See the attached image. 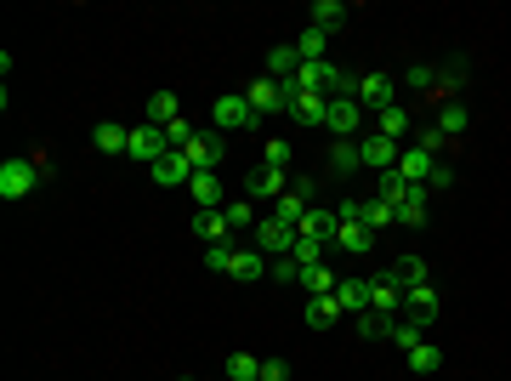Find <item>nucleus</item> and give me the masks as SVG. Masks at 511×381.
<instances>
[{"mask_svg": "<svg viewBox=\"0 0 511 381\" xmlns=\"http://www.w3.org/2000/svg\"><path fill=\"white\" fill-rule=\"evenodd\" d=\"M210 120H216V131H244V126H256V109H251V97H234V91H227V97H216L210 103Z\"/></svg>", "mask_w": 511, "mask_h": 381, "instance_id": "obj_1", "label": "nucleus"}, {"mask_svg": "<svg viewBox=\"0 0 511 381\" xmlns=\"http://www.w3.org/2000/svg\"><path fill=\"white\" fill-rule=\"evenodd\" d=\"M35 182H40L35 160H6L0 165V200H23V194H35Z\"/></svg>", "mask_w": 511, "mask_h": 381, "instance_id": "obj_2", "label": "nucleus"}, {"mask_svg": "<svg viewBox=\"0 0 511 381\" xmlns=\"http://www.w3.org/2000/svg\"><path fill=\"white\" fill-rule=\"evenodd\" d=\"M126 154H131V160H143V165H153L160 154H170V137H165V126H131Z\"/></svg>", "mask_w": 511, "mask_h": 381, "instance_id": "obj_3", "label": "nucleus"}, {"mask_svg": "<svg viewBox=\"0 0 511 381\" xmlns=\"http://www.w3.org/2000/svg\"><path fill=\"white\" fill-rule=\"evenodd\" d=\"M296 228H284V222H278V217H268V222H256V251L261 256H290V251H296Z\"/></svg>", "mask_w": 511, "mask_h": 381, "instance_id": "obj_4", "label": "nucleus"}, {"mask_svg": "<svg viewBox=\"0 0 511 381\" xmlns=\"http://www.w3.org/2000/svg\"><path fill=\"white\" fill-rule=\"evenodd\" d=\"M359 148H364V165H369L375 177H381V171H398V160H404V148H398L392 137H381V131H369Z\"/></svg>", "mask_w": 511, "mask_h": 381, "instance_id": "obj_5", "label": "nucleus"}, {"mask_svg": "<svg viewBox=\"0 0 511 381\" xmlns=\"http://www.w3.org/2000/svg\"><path fill=\"white\" fill-rule=\"evenodd\" d=\"M182 154L194 160V171H216V165L227 160V137H222V131H205V137H194Z\"/></svg>", "mask_w": 511, "mask_h": 381, "instance_id": "obj_6", "label": "nucleus"}, {"mask_svg": "<svg viewBox=\"0 0 511 381\" xmlns=\"http://www.w3.org/2000/svg\"><path fill=\"white\" fill-rule=\"evenodd\" d=\"M148 171H153V182H160V188H182V182L194 177V160L182 154V148H170V154H160Z\"/></svg>", "mask_w": 511, "mask_h": 381, "instance_id": "obj_7", "label": "nucleus"}, {"mask_svg": "<svg viewBox=\"0 0 511 381\" xmlns=\"http://www.w3.org/2000/svg\"><path fill=\"white\" fill-rule=\"evenodd\" d=\"M359 120H364L359 97H330V120H324V126H330L335 137H352V131H359Z\"/></svg>", "mask_w": 511, "mask_h": 381, "instance_id": "obj_8", "label": "nucleus"}, {"mask_svg": "<svg viewBox=\"0 0 511 381\" xmlns=\"http://www.w3.org/2000/svg\"><path fill=\"white\" fill-rule=\"evenodd\" d=\"M359 103H364V109H392V74H364V80H359Z\"/></svg>", "mask_w": 511, "mask_h": 381, "instance_id": "obj_9", "label": "nucleus"}, {"mask_svg": "<svg viewBox=\"0 0 511 381\" xmlns=\"http://www.w3.org/2000/svg\"><path fill=\"white\" fill-rule=\"evenodd\" d=\"M244 97H251V109H256V114H278V109H290V103H284V86H278L273 74H261V80L244 91Z\"/></svg>", "mask_w": 511, "mask_h": 381, "instance_id": "obj_10", "label": "nucleus"}, {"mask_svg": "<svg viewBox=\"0 0 511 381\" xmlns=\"http://www.w3.org/2000/svg\"><path fill=\"white\" fill-rule=\"evenodd\" d=\"M404 313L426 330L432 319H438V291H432V285H415V291H404Z\"/></svg>", "mask_w": 511, "mask_h": 381, "instance_id": "obj_11", "label": "nucleus"}, {"mask_svg": "<svg viewBox=\"0 0 511 381\" xmlns=\"http://www.w3.org/2000/svg\"><path fill=\"white\" fill-rule=\"evenodd\" d=\"M188 194H194V211H222V182H216V171H194Z\"/></svg>", "mask_w": 511, "mask_h": 381, "instance_id": "obj_12", "label": "nucleus"}, {"mask_svg": "<svg viewBox=\"0 0 511 381\" xmlns=\"http://www.w3.org/2000/svg\"><path fill=\"white\" fill-rule=\"evenodd\" d=\"M359 165H364V148L352 143V137H335V143H330V171L335 177H352Z\"/></svg>", "mask_w": 511, "mask_h": 381, "instance_id": "obj_13", "label": "nucleus"}, {"mask_svg": "<svg viewBox=\"0 0 511 381\" xmlns=\"http://www.w3.org/2000/svg\"><path fill=\"white\" fill-rule=\"evenodd\" d=\"M398 222H404V228H426V182H409V194L398 200Z\"/></svg>", "mask_w": 511, "mask_h": 381, "instance_id": "obj_14", "label": "nucleus"}, {"mask_svg": "<svg viewBox=\"0 0 511 381\" xmlns=\"http://www.w3.org/2000/svg\"><path fill=\"white\" fill-rule=\"evenodd\" d=\"M386 279H392L398 291H415V285H426V262L421 256H398V262L386 268Z\"/></svg>", "mask_w": 511, "mask_h": 381, "instance_id": "obj_15", "label": "nucleus"}, {"mask_svg": "<svg viewBox=\"0 0 511 381\" xmlns=\"http://www.w3.org/2000/svg\"><path fill=\"white\" fill-rule=\"evenodd\" d=\"M296 69H301L296 40H290V46H273V52H268V74H273V80H296Z\"/></svg>", "mask_w": 511, "mask_h": 381, "instance_id": "obj_16", "label": "nucleus"}, {"mask_svg": "<svg viewBox=\"0 0 511 381\" xmlns=\"http://www.w3.org/2000/svg\"><path fill=\"white\" fill-rule=\"evenodd\" d=\"M194 234L205 239V245H222V239L234 234V228H227V217H222V211H194Z\"/></svg>", "mask_w": 511, "mask_h": 381, "instance_id": "obj_17", "label": "nucleus"}, {"mask_svg": "<svg viewBox=\"0 0 511 381\" xmlns=\"http://www.w3.org/2000/svg\"><path fill=\"white\" fill-rule=\"evenodd\" d=\"M369 308H375V313H386V319H392L398 308H404V291H398V285H392V279H369Z\"/></svg>", "mask_w": 511, "mask_h": 381, "instance_id": "obj_18", "label": "nucleus"}, {"mask_svg": "<svg viewBox=\"0 0 511 381\" xmlns=\"http://www.w3.org/2000/svg\"><path fill=\"white\" fill-rule=\"evenodd\" d=\"M307 23H313V29H324V35H335V29L347 23V6H341V0H313Z\"/></svg>", "mask_w": 511, "mask_h": 381, "instance_id": "obj_19", "label": "nucleus"}, {"mask_svg": "<svg viewBox=\"0 0 511 381\" xmlns=\"http://www.w3.org/2000/svg\"><path fill=\"white\" fill-rule=\"evenodd\" d=\"M290 114H296L301 126H324V120H330V97H313V91H301V97L290 103Z\"/></svg>", "mask_w": 511, "mask_h": 381, "instance_id": "obj_20", "label": "nucleus"}, {"mask_svg": "<svg viewBox=\"0 0 511 381\" xmlns=\"http://www.w3.org/2000/svg\"><path fill=\"white\" fill-rule=\"evenodd\" d=\"M335 302L347 313H369V279H341L335 285Z\"/></svg>", "mask_w": 511, "mask_h": 381, "instance_id": "obj_21", "label": "nucleus"}, {"mask_svg": "<svg viewBox=\"0 0 511 381\" xmlns=\"http://www.w3.org/2000/svg\"><path fill=\"white\" fill-rule=\"evenodd\" d=\"M341 313H347V308L335 302V291H330V296H313V302H307V325H313V330H330Z\"/></svg>", "mask_w": 511, "mask_h": 381, "instance_id": "obj_22", "label": "nucleus"}, {"mask_svg": "<svg viewBox=\"0 0 511 381\" xmlns=\"http://www.w3.org/2000/svg\"><path fill=\"white\" fill-rule=\"evenodd\" d=\"M91 143H97L103 154H126V143H131V126H114V120H103V126L91 131Z\"/></svg>", "mask_w": 511, "mask_h": 381, "instance_id": "obj_23", "label": "nucleus"}, {"mask_svg": "<svg viewBox=\"0 0 511 381\" xmlns=\"http://www.w3.org/2000/svg\"><path fill=\"white\" fill-rule=\"evenodd\" d=\"M251 194H256V200H284V171H273V165H256Z\"/></svg>", "mask_w": 511, "mask_h": 381, "instance_id": "obj_24", "label": "nucleus"}, {"mask_svg": "<svg viewBox=\"0 0 511 381\" xmlns=\"http://www.w3.org/2000/svg\"><path fill=\"white\" fill-rule=\"evenodd\" d=\"M268 268H273V262H268V256H261V251H234V268H227V273L251 285V279H261V273H268Z\"/></svg>", "mask_w": 511, "mask_h": 381, "instance_id": "obj_25", "label": "nucleus"}, {"mask_svg": "<svg viewBox=\"0 0 511 381\" xmlns=\"http://www.w3.org/2000/svg\"><path fill=\"white\" fill-rule=\"evenodd\" d=\"M177 109H182L177 91H153V97H148V126H170V120H182Z\"/></svg>", "mask_w": 511, "mask_h": 381, "instance_id": "obj_26", "label": "nucleus"}, {"mask_svg": "<svg viewBox=\"0 0 511 381\" xmlns=\"http://www.w3.org/2000/svg\"><path fill=\"white\" fill-rule=\"evenodd\" d=\"M432 165H438V160H432L426 148H404V160H398V171H404V182H426V177H432Z\"/></svg>", "mask_w": 511, "mask_h": 381, "instance_id": "obj_27", "label": "nucleus"}, {"mask_svg": "<svg viewBox=\"0 0 511 381\" xmlns=\"http://www.w3.org/2000/svg\"><path fill=\"white\" fill-rule=\"evenodd\" d=\"M324 46H330V35H324V29H313V23H307L301 35H296V52H301V63H324Z\"/></svg>", "mask_w": 511, "mask_h": 381, "instance_id": "obj_28", "label": "nucleus"}, {"mask_svg": "<svg viewBox=\"0 0 511 381\" xmlns=\"http://www.w3.org/2000/svg\"><path fill=\"white\" fill-rule=\"evenodd\" d=\"M335 245H341V251H369V245H375V234H369L364 222H341V228H335Z\"/></svg>", "mask_w": 511, "mask_h": 381, "instance_id": "obj_29", "label": "nucleus"}, {"mask_svg": "<svg viewBox=\"0 0 511 381\" xmlns=\"http://www.w3.org/2000/svg\"><path fill=\"white\" fill-rule=\"evenodd\" d=\"M369 234H381V228H392L398 222V205H386V200H364V217H359Z\"/></svg>", "mask_w": 511, "mask_h": 381, "instance_id": "obj_30", "label": "nucleus"}, {"mask_svg": "<svg viewBox=\"0 0 511 381\" xmlns=\"http://www.w3.org/2000/svg\"><path fill=\"white\" fill-rule=\"evenodd\" d=\"M409 194V182H404V171H381L375 177V200H386V205H398Z\"/></svg>", "mask_w": 511, "mask_h": 381, "instance_id": "obj_31", "label": "nucleus"}, {"mask_svg": "<svg viewBox=\"0 0 511 381\" xmlns=\"http://www.w3.org/2000/svg\"><path fill=\"white\" fill-rule=\"evenodd\" d=\"M438 131H443V137H460V131H466V103H460V97H449V103H443Z\"/></svg>", "mask_w": 511, "mask_h": 381, "instance_id": "obj_32", "label": "nucleus"}, {"mask_svg": "<svg viewBox=\"0 0 511 381\" xmlns=\"http://www.w3.org/2000/svg\"><path fill=\"white\" fill-rule=\"evenodd\" d=\"M352 325H359V336H369V342H375V336H392V319L375 313V308H369V313H352Z\"/></svg>", "mask_w": 511, "mask_h": 381, "instance_id": "obj_33", "label": "nucleus"}, {"mask_svg": "<svg viewBox=\"0 0 511 381\" xmlns=\"http://www.w3.org/2000/svg\"><path fill=\"white\" fill-rule=\"evenodd\" d=\"M375 131H381V137H392V143H398V137L409 131V109H381V114H375Z\"/></svg>", "mask_w": 511, "mask_h": 381, "instance_id": "obj_34", "label": "nucleus"}, {"mask_svg": "<svg viewBox=\"0 0 511 381\" xmlns=\"http://www.w3.org/2000/svg\"><path fill=\"white\" fill-rule=\"evenodd\" d=\"M301 285H307V291H313V296H330V291H335L341 279H335V273H330V268L318 262V268H301Z\"/></svg>", "mask_w": 511, "mask_h": 381, "instance_id": "obj_35", "label": "nucleus"}, {"mask_svg": "<svg viewBox=\"0 0 511 381\" xmlns=\"http://www.w3.org/2000/svg\"><path fill=\"white\" fill-rule=\"evenodd\" d=\"M222 217H227V228H234V234H244V228H256V211H251V200H227V205H222Z\"/></svg>", "mask_w": 511, "mask_h": 381, "instance_id": "obj_36", "label": "nucleus"}, {"mask_svg": "<svg viewBox=\"0 0 511 381\" xmlns=\"http://www.w3.org/2000/svg\"><path fill=\"white\" fill-rule=\"evenodd\" d=\"M438 364H443V353H438V347H432V342H421V347H415V353H409V370H415V376H432V370H438Z\"/></svg>", "mask_w": 511, "mask_h": 381, "instance_id": "obj_37", "label": "nucleus"}, {"mask_svg": "<svg viewBox=\"0 0 511 381\" xmlns=\"http://www.w3.org/2000/svg\"><path fill=\"white\" fill-rule=\"evenodd\" d=\"M324 245H330V239H307V234H301V239H296V251H290V256H296L301 268H318V262H324Z\"/></svg>", "mask_w": 511, "mask_h": 381, "instance_id": "obj_38", "label": "nucleus"}, {"mask_svg": "<svg viewBox=\"0 0 511 381\" xmlns=\"http://www.w3.org/2000/svg\"><path fill=\"white\" fill-rule=\"evenodd\" d=\"M227 376H234V381H256L261 376V359L256 353H234V359H227Z\"/></svg>", "mask_w": 511, "mask_h": 381, "instance_id": "obj_39", "label": "nucleus"}, {"mask_svg": "<svg viewBox=\"0 0 511 381\" xmlns=\"http://www.w3.org/2000/svg\"><path fill=\"white\" fill-rule=\"evenodd\" d=\"M278 222L284 228H301V217H307V200H296V194H284V200H278V211H273Z\"/></svg>", "mask_w": 511, "mask_h": 381, "instance_id": "obj_40", "label": "nucleus"}, {"mask_svg": "<svg viewBox=\"0 0 511 381\" xmlns=\"http://www.w3.org/2000/svg\"><path fill=\"white\" fill-rule=\"evenodd\" d=\"M268 273H273L278 285H301V262H296V256H273V268H268Z\"/></svg>", "mask_w": 511, "mask_h": 381, "instance_id": "obj_41", "label": "nucleus"}, {"mask_svg": "<svg viewBox=\"0 0 511 381\" xmlns=\"http://www.w3.org/2000/svg\"><path fill=\"white\" fill-rule=\"evenodd\" d=\"M421 336H426V330L415 325V319H404V325H392V342L404 347V353H415V347H421Z\"/></svg>", "mask_w": 511, "mask_h": 381, "instance_id": "obj_42", "label": "nucleus"}, {"mask_svg": "<svg viewBox=\"0 0 511 381\" xmlns=\"http://www.w3.org/2000/svg\"><path fill=\"white\" fill-rule=\"evenodd\" d=\"M205 268L210 273H227V268H234V245H205Z\"/></svg>", "mask_w": 511, "mask_h": 381, "instance_id": "obj_43", "label": "nucleus"}, {"mask_svg": "<svg viewBox=\"0 0 511 381\" xmlns=\"http://www.w3.org/2000/svg\"><path fill=\"white\" fill-rule=\"evenodd\" d=\"M165 137H170V148H188V143H194L199 131L188 126V120H170V126H165Z\"/></svg>", "mask_w": 511, "mask_h": 381, "instance_id": "obj_44", "label": "nucleus"}, {"mask_svg": "<svg viewBox=\"0 0 511 381\" xmlns=\"http://www.w3.org/2000/svg\"><path fill=\"white\" fill-rule=\"evenodd\" d=\"M261 165H273V171H284V165H290V148H284V143L273 137V143L261 148Z\"/></svg>", "mask_w": 511, "mask_h": 381, "instance_id": "obj_45", "label": "nucleus"}, {"mask_svg": "<svg viewBox=\"0 0 511 381\" xmlns=\"http://www.w3.org/2000/svg\"><path fill=\"white\" fill-rule=\"evenodd\" d=\"M404 80H409L415 91H426V86H438V69H432V63H415V69L404 74Z\"/></svg>", "mask_w": 511, "mask_h": 381, "instance_id": "obj_46", "label": "nucleus"}, {"mask_svg": "<svg viewBox=\"0 0 511 381\" xmlns=\"http://www.w3.org/2000/svg\"><path fill=\"white\" fill-rule=\"evenodd\" d=\"M415 148H426V154H443V148H449V137H443L438 126H426V131H421V143H415Z\"/></svg>", "mask_w": 511, "mask_h": 381, "instance_id": "obj_47", "label": "nucleus"}, {"mask_svg": "<svg viewBox=\"0 0 511 381\" xmlns=\"http://www.w3.org/2000/svg\"><path fill=\"white\" fill-rule=\"evenodd\" d=\"M460 80H466V63H443V69H438V86H443V91H455Z\"/></svg>", "mask_w": 511, "mask_h": 381, "instance_id": "obj_48", "label": "nucleus"}, {"mask_svg": "<svg viewBox=\"0 0 511 381\" xmlns=\"http://www.w3.org/2000/svg\"><path fill=\"white\" fill-rule=\"evenodd\" d=\"M290 370H284V359H261V381H284Z\"/></svg>", "mask_w": 511, "mask_h": 381, "instance_id": "obj_49", "label": "nucleus"}, {"mask_svg": "<svg viewBox=\"0 0 511 381\" xmlns=\"http://www.w3.org/2000/svg\"><path fill=\"white\" fill-rule=\"evenodd\" d=\"M449 182H455V171H449V165H432V177H426V188H449Z\"/></svg>", "mask_w": 511, "mask_h": 381, "instance_id": "obj_50", "label": "nucleus"}, {"mask_svg": "<svg viewBox=\"0 0 511 381\" xmlns=\"http://www.w3.org/2000/svg\"><path fill=\"white\" fill-rule=\"evenodd\" d=\"M290 194H296V200H307V205H313V194H318V182H313V177H301V182H296V188H290Z\"/></svg>", "mask_w": 511, "mask_h": 381, "instance_id": "obj_51", "label": "nucleus"}, {"mask_svg": "<svg viewBox=\"0 0 511 381\" xmlns=\"http://www.w3.org/2000/svg\"><path fill=\"white\" fill-rule=\"evenodd\" d=\"M256 381H261V376H256Z\"/></svg>", "mask_w": 511, "mask_h": 381, "instance_id": "obj_52", "label": "nucleus"}, {"mask_svg": "<svg viewBox=\"0 0 511 381\" xmlns=\"http://www.w3.org/2000/svg\"><path fill=\"white\" fill-rule=\"evenodd\" d=\"M188 381H194V376H188Z\"/></svg>", "mask_w": 511, "mask_h": 381, "instance_id": "obj_53", "label": "nucleus"}]
</instances>
